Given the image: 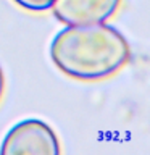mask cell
Masks as SVG:
<instances>
[{"label": "cell", "instance_id": "6da1fadb", "mask_svg": "<svg viewBox=\"0 0 150 155\" xmlns=\"http://www.w3.org/2000/svg\"><path fill=\"white\" fill-rule=\"evenodd\" d=\"M128 41L105 23L68 26L50 44L52 61L79 81H99L119 71L129 60Z\"/></svg>", "mask_w": 150, "mask_h": 155}, {"label": "cell", "instance_id": "7a4b0ae2", "mask_svg": "<svg viewBox=\"0 0 150 155\" xmlns=\"http://www.w3.org/2000/svg\"><path fill=\"white\" fill-rule=\"evenodd\" d=\"M2 155H58L60 144L53 129L41 120H24L15 124L5 136Z\"/></svg>", "mask_w": 150, "mask_h": 155}, {"label": "cell", "instance_id": "3957f363", "mask_svg": "<svg viewBox=\"0 0 150 155\" xmlns=\"http://www.w3.org/2000/svg\"><path fill=\"white\" fill-rule=\"evenodd\" d=\"M121 0H55L53 15L66 26L105 23L116 13Z\"/></svg>", "mask_w": 150, "mask_h": 155}, {"label": "cell", "instance_id": "277c9868", "mask_svg": "<svg viewBox=\"0 0 150 155\" xmlns=\"http://www.w3.org/2000/svg\"><path fill=\"white\" fill-rule=\"evenodd\" d=\"M13 2L29 12H47L48 8H52L55 0H13Z\"/></svg>", "mask_w": 150, "mask_h": 155}, {"label": "cell", "instance_id": "5b68a950", "mask_svg": "<svg viewBox=\"0 0 150 155\" xmlns=\"http://www.w3.org/2000/svg\"><path fill=\"white\" fill-rule=\"evenodd\" d=\"M3 87H5V78H3L2 68H0V99H2V94H3Z\"/></svg>", "mask_w": 150, "mask_h": 155}]
</instances>
